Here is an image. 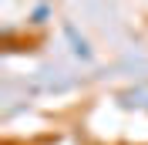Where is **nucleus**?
<instances>
[{
	"label": "nucleus",
	"instance_id": "nucleus-1",
	"mask_svg": "<svg viewBox=\"0 0 148 145\" xmlns=\"http://www.w3.org/2000/svg\"><path fill=\"white\" fill-rule=\"evenodd\" d=\"M44 17H47V7H37V10H34V20H37V24H40V20H44Z\"/></svg>",
	"mask_w": 148,
	"mask_h": 145
}]
</instances>
